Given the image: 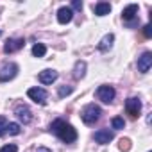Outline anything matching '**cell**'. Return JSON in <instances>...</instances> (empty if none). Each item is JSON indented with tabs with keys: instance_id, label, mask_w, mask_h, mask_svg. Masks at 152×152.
<instances>
[{
	"instance_id": "1",
	"label": "cell",
	"mask_w": 152,
	"mask_h": 152,
	"mask_svg": "<svg viewBox=\"0 0 152 152\" xmlns=\"http://www.w3.org/2000/svg\"><path fill=\"white\" fill-rule=\"evenodd\" d=\"M50 131L63 141V143H73L75 140H77V131L73 129V125L66 124L64 120L57 118L50 124Z\"/></svg>"
},
{
	"instance_id": "2",
	"label": "cell",
	"mask_w": 152,
	"mask_h": 152,
	"mask_svg": "<svg viewBox=\"0 0 152 152\" xmlns=\"http://www.w3.org/2000/svg\"><path fill=\"white\" fill-rule=\"evenodd\" d=\"M100 115H102V109H100L99 106H95V104L84 106V109H83V113H81L83 122H84L86 125H93V124L100 118Z\"/></svg>"
},
{
	"instance_id": "3",
	"label": "cell",
	"mask_w": 152,
	"mask_h": 152,
	"mask_svg": "<svg viewBox=\"0 0 152 152\" xmlns=\"http://www.w3.org/2000/svg\"><path fill=\"white\" fill-rule=\"evenodd\" d=\"M16 73H18V64L16 63H6L0 68V83H7V81L15 79Z\"/></svg>"
},
{
	"instance_id": "4",
	"label": "cell",
	"mask_w": 152,
	"mask_h": 152,
	"mask_svg": "<svg viewBox=\"0 0 152 152\" xmlns=\"http://www.w3.org/2000/svg\"><path fill=\"white\" fill-rule=\"evenodd\" d=\"M115 95H116V91H115L113 86L104 84V86H99V88H97V99H99L100 102H104V104H111L113 99H115Z\"/></svg>"
},
{
	"instance_id": "5",
	"label": "cell",
	"mask_w": 152,
	"mask_h": 152,
	"mask_svg": "<svg viewBox=\"0 0 152 152\" xmlns=\"http://www.w3.org/2000/svg\"><path fill=\"white\" fill-rule=\"evenodd\" d=\"M125 111H127V115H131L132 118H138L140 113H141V102H140L136 97L127 99V102H125Z\"/></svg>"
},
{
	"instance_id": "6",
	"label": "cell",
	"mask_w": 152,
	"mask_h": 152,
	"mask_svg": "<svg viewBox=\"0 0 152 152\" xmlns=\"http://www.w3.org/2000/svg\"><path fill=\"white\" fill-rule=\"evenodd\" d=\"M27 97H29L31 100H34L36 104H41V106L47 102V91H45L43 88H29Z\"/></svg>"
},
{
	"instance_id": "7",
	"label": "cell",
	"mask_w": 152,
	"mask_h": 152,
	"mask_svg": "<svg viewBox=\"0 0 152 152\" xmlns=\"http://www.w3.org/2000/svg\"><path fill=\"white\" fill-rule=\"evenodd\" d=\"M15 115H16V118L22 122V124H31L32 122V111L27 107V106H16V109H15Z\"/></svg>"
},
{
	"instance_id": "8",
	"label": "cell",
	"mask_w": 152,
	"mask_h": 152,
	"mask_svg": "<svg viewBox=\"0 0 152 152\" xmlns=\"http://www.w3.org/2000/svg\"><path fill=\"white\" fill-rule=\"evenodd\" d=\"M150 66H152V52L147 50L141 54V57H138V70L141 73H147L150 70Z\"/></svg>"
},
{
	"instance_id": "9",
	"label": "cell",
	"mask_w": 152,
	"mask_h": 152,
	"mask_svg": "<svg viewBox=\"0 0 152 152\" xmlns=\"http://www.w3.org/2000/svg\"><path fill=\"white\" fill-rule=\"evenodd\" d=\"M23 47H25V39L23 38H13V39H9L4 45V52L6 54H13V52L20 50V48H23Z\"/></svg>"
},
{
	"instance_id": "10",
	"label": "cell",
	"mask_w": 152,
	"mask_h": 152,
	"mask_svg": "<svg viewBox=\"0 0 152 152\" xmlns=\"http://www.w3.org/2000/svg\"><path fill=\"white\" fill-rule=\"evenodd\" d=\"M113 140H115V132L109 131V129H100V131L95 132V141L100 143V145H107Z\"/></svg>"
},
{
	"instance_id": "11",
	"label": "cell",
	"mask_w": 152,
	"mask_h": 152,
	"mask_svg": "<svg viewBox=\"0 0 152 152\" xmlns=\"http://www.w3.org/2000/svg\"><path fill=\"white\" fill-rule=\"evenodd\" d=\"M136 16H138V6H136V4L127 6V7L122 11V18H124V22L129 23V25H131V22H132Z\"/></svg>"
},
{
	"instance_id": "12",
	"label": "cell",
	"mask_w": 152,
	"mask_h": 152,
	"mask_svg": "<svg viewBox=\"0 0 152 152\" xmlns=\"http://www.w3.org/2000/svg\"><path fill=\"white\" fill-rule=\"evenodd\" d=\"M38 79H39L41 84H52L57 79V72L56 70H43V72H39Z\"/></svg>"
},
{
	"instance_id": "13",
	"label": "cell",
	"mask_w": 152,
	"mask_h": 152,
	"mask_svg": "<svg viewBox=\"0 0 152 152\" xmlns=\"http://www.w3.org/2000/svg\"><path fill=\"white\" fill-rule=\"evenodd\" d=\"M72 18H73V11L70 7H59V11H57V22L59 23H63V25L70 23Z\"/></svg>"
},
{
	"instance_id": "14",
	"label": "cell",
	"mask_w": 152,
	"mask_h": 152,
	"mask_svg": "<svg viewBox=\"0 0 152 152\" xmlns=\"http://www.w3.org/2000/svg\"><path fill=\"white\" fill-rule=\"evenodd\" d=\"M113 41H115V36H113V34H106V36L99 41V50H100V52H107V50L113 47Z\"/></svg>"
},
{
	"instance_id": "15",
	"label": "cell",
	"mask_w": 152,
	"mask_h": 152,
	"mask_svg": "<svg viewBox=\"0 0 152 152\" xmlns=\"http://www.w3.org/2000/svg\"><path fill=\"white\" fill-rule=\"evenodd\" d=\"M93 9H95V15L97 16H106L111 11V4L109 2H99V4L93 6Z\"/></svg>"
},
{
	"instance_id": "16",
	"label": "cell",
	"mask_w": 152,
	"mask_h": 152,
	"mask_svg": "<svg viewBox=\"0 0 152 152\" xmlns=\"http://www.w3.org/2000/svg\"><path fill=\"white\" fill-rule=\"evenodd\" d=\"M86 75V63L84 61H77L75 63V68H73V77L75 79H83Z\"/></svg>"
},
{
	"instance_id": "17",
	"label": "cell",
	"mask_w": 152,
	"mask_h": 152,
	"mask_svg": "<svg viewBox=\"0 0 152 152\" xmlns=\"http://www.w3.org/2000/svg\"><path fill=\"white\" fill-rule=\"evenodd\" d=\"M47 54V47L43 45V43H36L34 47H32V56L34 57H43Z\"/></svg>"
},
{
	"instance_id": "18",
	"label": "cell",
	"mask_w": 152,
	"mask_h": 152,
	"mask_svg": "<svg viewBox=\"0 0 152 152\" xmlns=\"http://www.w3.org/2000/svg\"><path fill=\"white\" fill-rule=\"evenodd\" d=\"M20 124H16V122H11V124H7V129H6V132H9L11 136H18L20 134Z\"/></svg>"
},
{
	"instance_id": "19",
	"label": "cell",
	"mask_w": 152,
	"mask_h": 152,
	"mask_svg": "<svg viewBox=\"0 0 152 152\" xmlns=\"http://www.w3.org/2000/svg\"><path fill=\"white\" fill-rule=\"evenodd\" d=\"M72 91H73V88L72 86H59V90H57V95L61 97V99H64V97H68V95H72Z\"/></svg>"
},
{
	"instance_id": "20",
	"label": "cell",
	"mask_w": 152,
	"mask_h": 152,
	"mask_svg": "<svg viewBox=\"0 0 152 152\" xmlns=\"http://www.w3.org/2000/svg\"><path fill=\"white\" fill-rule=\"evenodd\" d=\"M111 125H113V129H124L125 127V120L122 116H115L111 120Z\"/></svg>"
},
{
	"instance_id": "21",
	"label": "cell",
	"mask_w": 152,
	"mask_h": 152,
	"mask_svg": "<svg viewBox=\"0 0 152 152\" xmlns=\"http://www.w3.org/2000/svg\"><path fill=\"white\" fill-rule=\"evenodd\" d=\"M6 129H7V118L6 116H0V136L6 134Z\"/></svg>"
},
{
	"instance_id": "22",
	"label": "cell",
	"mask_w": 152,
	"mask_h": 152,
	"mask_svg": "<svg viewBox=\"0 0 152 152\" xmlns=\"http://www.w3.org/2000/svg\"><path fill=\"white\" fill-rule=\"evenodd\" d=\"M0 152H18V147L15 143H9V145H4L0 148Z\"/></svg>"
},
{
	"instance_id": "23",
	"label": "cell",
	"mask_w": 152,
	"mask_h": 152,
	"mask_svg": "<svg viewBox=\"0 0 152 152\" xmlns=\"http://www.w3.org/2000/svg\"><path fill=\"white\" fill-rule=\"evenodd\" d=\"M70 9H72V11H73V9H75V11H81V9H83V2H81V0H73Z\"/></svg>"
},
{
	"instance_id": "24",
	"label": "cell",
	"mask_w": 152,
	"mask_h": 152,
	"mask_svg": "<svg viewBox=\"0 0 152 152\" xmlns=\"http://www.w3.org/2000/svg\"><path fill=\"white\" fill-rule=\"evenodd\" d=\"M131 148V141L129 140H122L120 141V150H129Z\"/></svg>"
},
{
	"instance_id": "25",
	"label": "cell",
	"mask_w": 152,
	"mask_h": 152,
	"mask_svg": "<svg viewBox=\"0 0 152 152\" xmlns=\"http://www.w3.org/2000/svg\"><path fill=\"white\" fill-rule=\"evenodd\" d=\"M143 36H145V38H150V36H152V27H150V25H145V27H143Z\"/></svg>"
},
{
	"instance_id": "26",
	"label": "cell",
	"mask_w": 152,
	"mask_h": 152,
	"mask_svg": "<svg viewBox=\"0 0 152 152\" xmlns=\"http://www.w3.org/2000/svg\"><path fill=\"white\" fill-rule=\"evenodd\" d=\"M38 152H52V150L47 148V147H38Z\"/></svg>"
},
{
	"instance_id": "27",
	"label": "cell",
	"mask_w": 152,
	"mask_h": 152,
	"mask_svg": "<svg viewBox=\"0 0 152 152\" xmlns=\"http://www.w3.org/2000/svg\"><path fill=\"white\" fill-rule=\"evenodd\" d=\"M0 36H2V31H0Z\"/></svg>"
}]
</instances>
